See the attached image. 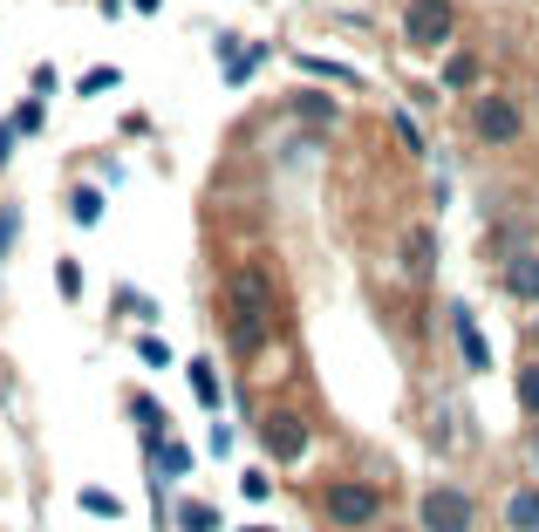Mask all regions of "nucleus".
<instances>
[{"instance_id":"obj_2","label":"nucleus","mask_w":539,"mask_h":532,"mask_svg":"<svg viewBox=\"0 0 539 532\" xmlns=\"http://www.w3.org/2000/svg\"><path fill=\"white\" fill-rule=\"evenodd\" d=\"M321 512H328L335 526L362 532V526H376V519H383V492H376V485H362V478H342V485H328V492H321Z\"/></svg>"},{"instance_id":"obj_22","label":"nucleus","mask_w":539,"mask_h":532,"mask_svg":"<svg viewBox=\"0 0 539 532\" xmlns=\"http://www.w3.org/2000/svg\"><path fill=\"white\" fill-rule=\"evenodd\" d=\"M14 130H41V103H21L14 110Z\"/></svg>"},{"instance_id":"obj_15","label":"nucleus","mask_w":539,"mask_h":532,"mask_svg":"<svg viewBox=\"0 0 539 532\" xmlns=\"http://www.w3.org/2000/svg\"><path fill=\"white\" fill-rule=\"evenodd\" d=\"M294 110L308 116V123H335V103L328 96H294Z\"/></svg>"},{"instance_id":"obj_5","label":"nucleus","mask_w":539,"mask_h":532,"mask_svg":"<svg viewBox=\"0 0 539 532\" xmlns=\"http://www.w3.org/2000/svg\"><path fill=\"white\" fill-rule=\"evenodd\" d=\"M424 532H471V498L451 485H430L424 492Z\"/></svg>"},{"instance_id":"obj_25","label":"nucleus","mask_w":539,"mask_h":532,"mask_svg":"<svg viewBox=\"0 0 539 532\" xmlns=\"http://www.w3.org/2000/svg\"><path fill=\"white\" fill-rule=\"evenodd\" d=\"M383 532H410V526H383Z\"/></svg>"},{"instance_id":"obj_21","label":"nucleus","mask_w":539,"mask_h":532,"mask_svg":"<svg viewBox=\"0 0 539 532\" xmlns=\"http://www.w3.org/2000/svg\"><path fill=\"white\" fill-rule=\"evenodd\" d=\"M239 492H246L253 505H260V498H267V471H246V478H239Z\"/></svg>"},{"instance_id":"obj_6","label":"nucleus","mask_w":539,"mask_h":532,"mask_svg":"<svg viewBox=\"0 0 539 532\" xmlns=\"http://www.w3.org/2000/svg\"><path fill=\"white\" fill-rule=\"evenodd\" d=\"M471 130H478L485 144H519V103H512V96H485V103L471 110Z\"/></svg>"},{"instance_id":"obj_24","label":"nucleus","mask_w":539,"mask_h":532,"mask_svg":"<svg viewBox=\"0 0 539 532\" xmlns=\"http://www.w3.org/2000/svg\"><path fill=\"white\" fill-rule=\"evenodd\" d=\"M526 464H533V471H539V430H533V444H526Z\"/></svg>"},{"instance_id":"obj_23","label":"nucleus","mask_w":539,"mask_h":532,"mask_svg":"<svg viewBox=\"0 0 539 532\" xmlns=\"http://www.w3.org/2000/svg\"><path fill=\"white\" fill-rule=\"evenodd\" d=\"M7 239H14V212H7V219H0V253H7Z\"/></svg>"},{"instance_id":"obj_26","label":"nucleus","mask_w":539,"mask_h":532,"mask_svg":"<svg viewBox=\"0 0 539 532\" xmlns=\"http://www.w3.org/2000/svg\"><path fill=\"white\" fill-rule=\"evenodd\" d=\"M253 532H267V526H253Z\"/></svg>"},{"instance_id":"obj_13","label":"nucleus","mask_w":539,"mask_h":532,"mask_svg":"<svg viewBox=\"0 0 539 532\" xmlns=\"http://www.w3.org/2000/svg\"><path fill=\"white\" fill-rule=\"evenodd\" d=\"M192 389H198V403H212V410H219V382H212V362H192Z\"/></svg>"},{"instance_id":"obj_10","label":"nucleus","mask_w":539,"mask_h":532,"mask_svg":"<svg viewBox=\"0 0 539 532\" xmlns=\"http://www.w3.org/2000/svg\"><path fill=\"white\" fill-rule=\"evenodd\" d=\"M157 471H164V478H185V471H192V451H185V444H157Z\"/></svg>"},{"instance_id":"obj_16","label":"nucleus","mask_w":539,"mask_h":532,"mask_svg":"<svg viewBox=\"0 0 539 532\" xmlns=\"http://www.w3.org/2000/svg\"><path fill=\"white\" fill-rule=\"evenodd\" d=\"M178 526H185V532H219V512H212V505H185Z\"/></svg>"},{"instance_id":"obj_11","label":"nucleus","mask_w":539,"mask_h":532,"mask_svg":"<svg viewBox=\"0 0 539 532\" xmlns=\"http://www.w3.org/2000/svg\"><path fill=\"white\" fill-rule=\"evenodd\" d=\"M519 410L539 423V362H526V369H519Z\"/></svg>"},{"instance_id":"obj_12","label":"nucleus","mask_w":539,"mask_h":532,"mask_svg":"<svg viewBox=\"0 0 539 532\" xmlns=\"http://www.w3.org/2000/svg\"><path fill=\"white\" fill-rule=\"evenodd\" d=\"M444 82H451V89H471V82H478V62H471V55H451V62H444Z\"/></svg>"},{"instance_id":"obj_14","label":"nucleus","mask_w":539,"mask_h":532,"mask_svg":"<svg viewBox=\"0 0 539 532\" xmlns=\"http://www.w3.org/2000/svg\"><path fill=\"white\" fill-rule=\"evenodd\" d=\"M82 512H96V519H116L123 505H116L110 492H96V485H82Z\"/></svg>"},{"instance_id":"obj_18","label":"nucleus","mask_w":539,"mask_h":532,"mask_svg":"<svg viewBox=\"0 0 539 532\" xmlns=\"http://www.w3.org/2000/svg\"><path fill=\"white\" fill-rule=\"evenodd\" d=\"M137 355H144L151 369H164V362H171V348H164V335H144V342H137Z\"/></svg>"},{"instance_id":"obj_7","label":"nucleus","mask_w":539,"mask_h":532,"mask_svg":"<svg viewBox=\"0 0 539 532\" xmlns=\"http://www.w3.org/2000/svg\"><path fill=\"white\" fill-rule=\"evenodd\" d=\"M505 294L512 301H539V253H512L505 260Z\"/></svg>"},{"instance_id":"obj_9","label":"nucleus","mask_w":539,"mask_h":532,"mask_svg":"<svg viewBox=\"0 0 539 532\" xmlns=\"http://www.w3.org/2000/svg\"><path fill=\"white\" fill-rule=\"evenodd\" d=\"M451 321H458V342H464V369H485V362H492V348H485V335H478V321H471V314H451Z\"/></svg>"},{"instance_id":"obj_8","label":"nucleus","mask_w":539,"mask_h":532,"mask_svg":"<svg viewBox=\"0 0 539 532\" xmlns=\"http://www.w3.org/2000/svg\"><path fill=\"white\" fill-rule=\"evenodd\" d=\"M505 526L512 532H539V485H526V492L505 498Z\"/></svg>"},{"instance_id":"obj_3","label":"nucleus","mask_w":539,"mask_h":532,"mask_svg":"<svg viewBox=\"0 0 539 532\" xmlns=\"http://www.w3.org/2000/svg\"><path fill=\"white\" fill-rule=\"evenodd\" d=\"M451 0H410V14H403V41L410 48H424V55H437L444 41H451Z\"/></svg>"},{"instance_id":"obj_17","label":"nucleus","mask_w":539,"mask_h":532,"mask_svg":"<svg viewBox=\"0 0 539 532\" xmlns=\"http://www.w3.org/2000/svg\"><path fill=\"white\" fill-rule=\"evenodd\" d=\"M403 253H410V266H417V273H430V232L417 226L410 239H403Z\"/></svg>"},{"instance_id":"obj_1","label":"nucleus","mask_w":539,"mask_h":532,"mask_svg":"<svg viewBox=\"0 0 539 532\" xmlns=\"http://www.w3.org/2000/svg\"><path fill=\"white\" fill-rule=\"evenodd\" d=\"M219 314H226V342L239 348V355H260L273 335V294H267V273L260 266H246V273H232L226 301H219Z\"/></svg>"},{"instance_id":"obj_4","label":"nucleus","mask_w":539,"mask_h":532,"mask_svg":"<svg viewBox=\"0 0 539 532\" xmlns=\"http://www.w3.org/2000/svg\"><path fill=\"white\" fill-rule=\"evenodd\" d=\"M260 444H267V457H280V464H301V457H308V423L294 417V410H267V417H260Z\"/></svg>"},{"instance_id":"obj_19","label":"nucleus","mask_w":539,"mask_h":532,"mask_svg":"<svg viewBox=\"0 0 539 532\" xmlns=\"http://www.w3.org/2000/svg\"><path fill=\"white\" fill-rule=\"evenodd\" d=\"M76 219H82V226H96V219H103V198H96V191H76Z\"/></svg>"},{"instance_id":"obj_20","label":"nucleus","mask_w":539,"mask_h":532,"mask_svg":"<svg viewBox=\"0 0 539 532\" xmlns=\"http://www.w3.org/2000/svg\"><path fill=\"white\" fill-rule=\"evenodd\" d=\"M103 89H116V69H89L82 76V96H103Z\"/></svg>"}]
</instances>
